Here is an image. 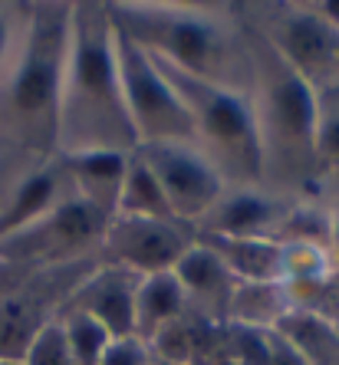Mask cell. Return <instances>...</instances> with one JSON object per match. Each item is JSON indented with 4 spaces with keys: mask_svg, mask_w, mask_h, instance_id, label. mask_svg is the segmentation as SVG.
Here are the masks:
<instances>
[{
    "mask_svg": "<svg viewBox=\"0 0 339 365\" xmlns=\"http://www.w3.org/2000/svg\"><path fill=\"white\" fill-rule=\"evenodd\" d=\"M109 17L145 53L204 83L251 93L254 46L238 4L106 0Z\"/></svg>",
    "mask_w": 339,
    "mask_h": 365,
    "instance_id": "cell-1",
    "label": "cell"
},
{
    "mask_svg": "<svg viewBox=\"0 0 339 365\" xmlns=\"http://www.w3.org/2000/svg\"><path fill=\"white\" fill-rule=\"evenodd\" d=\"M138 148L128 122L116 63V26L106 0L69 4V40L63 63L60 119H56V155L116 152Z\"/></svg>",
    "mask_w": 339,
    "mask_h": 365,
    "instance_id": "cell-2",
    "label": "cell"
},
{
    "mask_svg": "<svg viewBox=\"0 0 339 365\" xmlns=\"http://www.w3.org/2000/svg\"><path fill=\"white\" fill-rule=\"evenodd\" d=\"M254 83L251 109L260 142V187L273 195L310 201L330 197L316 158V89L251 30Z\"/></svg>",
    "mask_w": 339,
    "mask_h": 365,
    "instance_id": "cell-3",
    "label": "cell"
},
{
    "mask_svg": "<svg viewBox=\"0 0 339 365\" xmlns=\"http://www.w3.org/2000/svg\"><path fill=\"white\" fill-rule=\"evenodd\" d=\"M69 4H30V26L10 76L0 86V138L34 158L56 155Z\"/></svg>",
    "mask_w": 339,
    "mask_h": 365,
    "instance_id": "cell-4",
    "label": "cell"
},
{
    "mask_svg": "<svg viewBox=\"0 0 339 365\" xmlns=\"http://www.w3.org/2000/svg\"><path fill=\"white\" fill-rule=\"evenodd\" d=\"M152 60L158 63V69L175 86L178 99L185 102L191 125H195V145L211 158L224 185L260 187V142H257L251 93H238V89H224V86L195 79L158 56H152Z\"/></svg>",
    "mask_w": 339,
    "mask_h": 365,
    "instance_id": "cell-5",
    "label": "cell"
},
{
    "mask_svg": "<svg viewBox=\"0 0 339 365\" xmlns=\"http://www.w3.org/2000/svg\"><path fill=\"white\" fill-rule=\"evenodd\" d=\"M238 10L244 24L313 89L339 79V34L316 14L313 0H257L238 4Z\"/></svg>",
    "mask_w": 339,
    "mask_h": 365,
    "instance_id": "cell-6",
    "label": "cell"
},
{
    "mask_svg": "<svg viewBox=\"0 0 339 365\" xmlns=\"http://www.w3.org/2000/svg\"><path fill=\"white\" fill-rule=\"evenodd\" d=\"M109 221L112 217L96 211L93 204H86L73 191L34 227L0 240V260L46 267V270H66V267H79L89 260H102L99 250Z\"/></svg>",
    "mask_w": 339,
    "mask_h": 365,
    "instance_id": "cell-7",
    "label": "cell"
},
{
    "mask_svg": "<svg viewBox=\"0 0 339 365\" xmlns=\"http://www.w3.org/2000/svg\"><path fill=\"white\" fill-rule=\"evenodd\" d=\"M116 63H119L128 122L136 128L138 145L195 142V125H191V115L175 93V86L158 69V63L136 40H128L119 26H116Z\"/></svg>",
    "mask_w": 339,
    "mask_h": 365,
    "instance_id": "cell-8",
    "label": "cell"
},
{
    "mask_svg": "<svg viewBox=\"0 0 339 365\" xmlns=\"http://www.w3.org/2000/svg\"><path fill=\"white\" fill-rule=\"evenodd\" d=\"M136 155L161 185L175 217L191 227L211 211L228 187L221 171L195 142H148L138 145Z\"/></svg>",
    "mask_w": 339,
    "mask_h": 365,
    "instance_id": "cell-9",
    "label": "cell"
},
{
    "mask_svg": "<svg viewBox=\"0 0 339 365\" xmlns=\"http://www.w3.org/2000/svg\"><path fill=\"white\" fill-rule=\"evenodd\" d=\"M191 247H195V227L185 221H148V217L116 214L102 237L99 257L138 277H155L175 270Z\"/></svg>",
    "mask_w": 339,
    "mask_h": 365,
    "instance_id": "cell-10",
    "label": "cell"
},
{
    "mask_svg": "<svg viewBox=\"0 0 339 365\" xmlns=\"http://www.w3.org/2000/svg\"><path fill=\"white\" fill-rule=\"evenodd\" d=\"M142 277L119 264L99 260L89 273L79 277V283L69 289L60 309H73L102 326L112 339L136 336V297Z\"/></svg>",
    "mask_w": 339,
    "mask_h": 365,
    "instance_id": "cell-11",
    "label": "cell"
},
{
    "mask_svg": "<svg viewBox=\"0 0 339 365\" xmlns=\"http://www.w3.org/2000/svg\"><path fill=\"white\" fill-rule=\"evenodd\" d=\"M290 207H293V197L273 195L267 187H224V195L195 224V230L273 240Z\"/></svg>",
    "mask_w": 339,
    "mask_h": 365,
    "instance_id": "cell-12",
    "label": "cell"
},
{
    "mask_svg": "<svg viewBox=\"0 0 339 365\" xmlns=\"http://www.w3.org/2000/svg\"><path fill=\"white\" fill-rule=\"evenodd\" d=\"M69 195H73V185H69V175L63 168L60 155L43 158L34 168H26L24 178L10 187L7 201L0 204V240L34 227Z\"/></svg>",
    "mask_w": 339,
    "mask_h": 365,
    "instance_id": "cell-13",
    "label": "cell"
},
{
    "mask_svg": "<svg viewBox=\"0 0 339 365\" xmlns=\"http://www.w3.org/2000/svg\"><path fill=\"white\" fill-rule=\"evenodd\" d=\"M195 240L208 247L238 283H283V247L267 237H228L195 230Z\"/></svg>",
    "mask_w": 339,
    "mask_h": 365,
    "instance_id": "cell-14",
    "label": "cell"
},
{
    "mask_svg": "<svg viewBox=\"0 0 339 365\" xmlns=\"http://www.w3.org/2000/svg\"><path fill=\"white\" fill-rule=\"evenodd\" d=\"M171 273L178 277L181 289H185L188 309H195V313L208 316V319H218V323H228L231 289H234L238 280L231 277L228 267L221 264L208 247H201L195 240V247L181 257Z\"/></svg>",
    "mask_w": 339,
    "mask_h": 365,
    "instance_id": "cell-15",
    "label": "cell"
},
{
    "mask_svg": "<svg viewBox=\"0 0 339 365\" xmlns=\"http://www.w3.org/2000/svg\"><path fill=\"white\" fill-rule=\"evenodd\" d=\"M128 158L132 155H116V152L60 155L73 191L86 204H93L96 211L106 214V217H116V211H119V195L122 185H126Z\"/></svg>",
    "mask_w": 339,
    "mask_h": 365,
    "instance_id": "cell-16",
    "label": "cell"
},
{
    "mask_svg": "<svg viewBox=\"0 0 339 365\" xmlns=\"http://www.w3.org/2000/svg\"><path fill=\"white\" fill-rule=\"evenodd\" d=\"M188 309V297L175 273H155L142 277L136 297V339L152 346L165 326H171Z\"/></svg>",
    "mask_w": 339,
    "mask_h": 365,
    "instance_id": "cell-17",
    "label": "cell"
},
{
    "mask_svg": "<svg viewBox=\"0 0 339 365\" xmlns=\"http://www.w3.org/2000/svg\"><path fill=\"white\" fill-rule=\"evenodd\" d=\"M287 313H293V297L287 283H234L228 303V323L277 329Z\"/></svg>",
    "mask_w": 339,
    "mask_h": 365,
    "instance_id": "cell-18",
    "label": "cell"
},
{
    "mask_svg": "<svg viewBox=\"0 0 339 365\" xmlns=\"http://www.w3.org/2000/svg\"><path fill=\"white\" fill-rule=\"evenodd\" d=\"M122 217H148V221H178L171 211L168 197L161 191V185L155 181V175L148 171V165L132 152L126 171V185L119 195V211Z\"/></svg>",
    "mask_w": 339,
    "mask_h": 365,
    "instance_id": "cell-19",
    "label": "cell"
},
{
    "mask_svg": "<svg viewBox=\"0 0 339 365\" xmlns=\"http://www.w3.org/2000/svg\"><path fill=\"white\" fill-rule=\"evenodd\" d=\"M277 332L293 342L310 365H339V329L330 326L326 319H320V316L293 309L277 326Z\"/></svg>",
    "mask_w": 339,
    "mask_h": 365,
    "instance_id": "cell-20",
    "label": "cell"
},
{
    "mask_svg": "<svg viewBox=\"0 0 339 365\" xmlns=\"http://www.w3.org/2000/svg\"><path fill=\"white\" fill-rule=\"evenodd\" d=\"M277 244H306L330 250L333 244V207L330 197H310V201H293L283 224L277 230Z\"/></svg>",
    "mask_w": 339,
    "mask_h": 365,
    "instance_id": "cell-21",
    "label": "cell"
},
{
    "mask_svg": "<svg viewBox=\"0 0 339 365\" xmlns=\"http://www.w3.org/2000/svg\"><path fill=\"white\" fill-rule=\"evenodd\" d=\"M316 158L333 195L339 187V79L316 89Z\"/></svg>",
    "mask_w": 339,
    "mask_h": 365,
    "instance_id": "cell-22",
    "label": "cell"
},
{
    "mask_svg": "<svg viewBox=\"0 0 339 365\" xmlns=\"http://www.w3.org/2000/svg\"><path fill=\"white\" fill-rule=\"evenodd\" d=\"M56 316H60L63 329H66L73 365H99L112 342L109 332L102 329L96 319H89V316H83V313H73V309H60Z\"/></svg>",
    "mask_w": 339,
    "mask_h": 365,
    "instance_id": "cell-23",
    "label": "cell"
},
{
    "mask_svg": "<svg viewBox=\"0 0 339 365\" xmlns=\"http://www.w3.org/2000/svg\"><path fill=\"white\" fill-rule=\"evenodd\" d=\"M20 365H73V352H69V339H66V329H63L60 316L46 319L34 332L30 346L20 356Z\"/></svg>",
    "mask_w": 339,
    "mask_h": 365,
    "instance_id": "cell-24",
    "label": "cell"
},
{
    "mask_svg": "<svg viewBox=\"0 0 339 365\" xmlns=\"http://www.w3.org/2000/svg\"><path fill=\"white\" fill-rule=\"evenodd\" d=\"M26 26H30V4H24V7L0 4V86L10 76V69L24 50Z\"/></svg>",
    "mask_w": 339,
    "mask_h": 365,
    "instance_id": "cell-25",
    "label": "cell"
},
{
    "mask_svg": "<svg viewBox=\"0 0 339 365\" xmlns=\"http://www.w3.org/2000/svg\"><path fill=\"white\" fill-rule=\"evenodd\" d=\"M99 365H152V349L142 339L128 336V339H112Z\"/></svg>",
    "mask_w": 339,
    "mask_h": 365,
    "instance_id": "cell-26",
    "label": "cell"
},
{
    "mask_svg": "<svg viewBox=\"0 0 339 365\" xmlns=\"http://www.w3.org/2000/svg\"><path fill=\"white\" fill-rule=\"evenodd\" d=\"M267 365H310L303 356H300V349L293 346L290 339H283L277 329L270 332V359Z\"/></svg>",
    "mask_w": 339,
    "mask_h": 365,
    "instance_id": "cell-27",
    "label": "cell"
},
{
    "mask_svg": "<svg viewBox=\"0 0 339 365\" xmlns=\"http://www.w3.org/2000/svg\"><path fill=\"white\" fill-rule=\"evenodd\" d=\"M330 207H333V244H330V254H333V264L339 270V187L330 195Z\"/></svg>",
    "mask_w": 339,
    "mask_h": 365,
    "instance_id": "cell-28",
    "label": "cell"
},
{
    "mask_svg": "<svg viewBox=\"0 0 339 365\" xmlns=\"http://www.w3.org/2000/svg\"><path fill=\"white\" fill-rule=\"evenodd\" d=\"M313 7H316V14L339 34V0H313Z\"/></svg>",
    "mask_w": 339,
    "mask_h": 365,
    "instance_id": "cell-29",
    "label": "cell"
},
{
    "mask_svg": "<svg viewBox=\"0 0 339 365\" xmlns=\"http://www.w3.org/2000/svg\"><path fill=\"white\" fill-rule=\"evenodd\" d=\"M0 365H20V359H7V356H0Z\"/></svg>",
    "mask_w": 339,
    "mask_h": 365,
    "instance_id": "cell-30",
    "label": "cell"
},
{
    "mask_svg": "<svg viewBox=\"0 0 339 365\" xmlns=\"http://www.w3.org/2000/svg\"><path fill=\"white\" fill-rule=\"evenodd\" d=\"M152 365H171V362H161V359H155V356H152Z\"/></svg>",
    "mask_w": 339,
    "mask_h": 365,
    "instance_id": "cell-31",
    "label": "cell"
}]
</instances>
